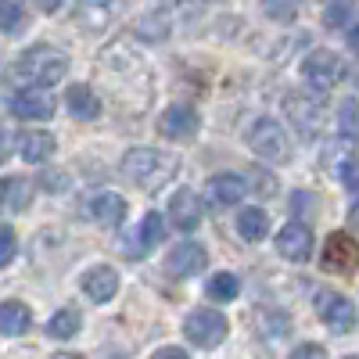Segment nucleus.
I'll return each instance as SVG.
<instances>
[{"instance_id": "nucleus-27", "label": "nucleus", "mask_w": 359, "mask_h": 359, "mask_svg": "<svg viewBox=\"0 0 359 359\" xmlns=\"http://www.w3.org/2000/svg\"><path fill=\"white\" fill-rule=\"evenodd\" d=\"M352 11H355L352 0H327L323 18H327V25H331V29H345L352 22Z\"/></svg>"}, {"instance_id": "nucleus-4", "label": "nucleus", "mask_w": 359, "mask_h": 359, "mask_svg": "<svg viewBox=\"0 0 359 359\" xmlns=\"http://www.w3.org/2000/svg\"><path fill=\"white\" fill-rule=\"evenodd\" d=\"M341 57L334 50H327V47H316L306 54V62H302V79L316 90V94H327V90H334L338 79H341Z\"/></svg>"}, {"instance_id": "nucleus-36", "label": "nucleus", "mask_w": 359, "mask_h": 359, "mask_svg": "<svg viewBox=\"0 0 359 359\" xmlns=\"http://www.w3.org/2000/svg\"><path fill=\"white\" fill-rule=\"evenodd\" d=\"M57 4H62V0H40V8H43V11H57Z\"/></svg>"}, {"instance_id": "nucleus-18", "label": "nucleus", "mask_w": 359, "mask_h": 359, "mask_svg": "<svg viewBox=\"0 0 359 359\" xmlns=\"http://www.w3.org/2000/svg\"><path fill=\"white\" fill-rule=\"evenodd\" d=\"M65 104H69L72 118H83V123H90V118H97V115H101V97H97V94H94V90H90L86 83L69 86Z\"/></svg>"}, {"instance_id": "nucleus-21", "label": "nucleus", "mask_w": 359, "mask_h": 359, "mask_svg": "<svg viewBox=\"0 0 359 359\" xmlns=\"http://www.w3.org/2000/svg\"><path fill=\"white\" fill-rule=\"evenodd\" d=\"M0 194H4V208H8V212H25L29 201H33V184L22 180V176H4Z\"/></svg>"}, {"instance_id": "nucleus-9", "label": "nucleus", "mask_w": 359, "mask_h": 359, "mask_svg": "<svg viewBox=\"0 0 359 359\" xmlns=\"http://www.w3.org/2000/svg\"><path fill=\"white\" fill-rule=\"evenodd\" d=\"M284 115L287 123H294V130L302 137H316L320 133V104L309 94H287L284 97Z\"/></svg>"}, {"instance_id": "nucleus-13", "label": "nucleus", "mask_w": 359, "mask_h": 359, "mask_svg": "<svg viewBox=\"0 0 359 359\" xmlns=\"http://www.w3.org/2000/svg\"><path fill=\"white\" fill-rule=\"evenodd\" d=\"M115 291H118V273L111 266H94V269L83 273V294L90 298V302L104 306V302L115 298Z\"/></svg>"}, {"instance_id": "nucleus-23", "label": "nucleus", "mask_w": 359, "mask_h": 359, "mask_svg": "<svg viewBox=\"0 0 359 359\" xmlns=\"http://www.w3.org/2000/svg\"><path fill=\"white\" fill-rule=\"evenodd\" d=\"M47 334L54 341H69L79 334V313L76 309H62V313H54L50 323H47Z\"/></svg>"}, {"instance_id": "nucleus-35", "label": "nucleus", "mask_w": 359, "mask_h": 359, "mask_svg": "<svg viewBox=\"0 0 359 359\" xmlns=\"http://www.w3.org/2000/svg\"><path fill=\"white\" fill-rule=\"evenodd\" d=\"M348 47L359 54V25H352V29H348Z\"/></svg>"}, {"instance_id": "nucleus-6", "label": "nucleus", "mask_w": 359, "mask_h": 359, "mask_svg": "<svg viewBox=\"0 0 359 359\" xmlns=\"http://www.w3.org/2000/svg\"><path fill=\"white\" fill-rule=\"evenodd\" d=\"M184 334L191 345H201V348H216L223 338H226V316L219 309H194L187 320H184Z\"/></svg>"}, {"instance_id": "nucleus-16", "label": "nucleus", "mask_w": 359, "mask_h": 359, "mask_svg": "<svg viewBox=\"0 0 359 359\" xmlns=\"http://www.w3.org/2000/svg\"><path fill=\"white\" fill-rule=\"evenodd\" d=\"M248 184H245V176H237V172H219L208 180V198H212V205L219 208H230L245 198Z\"/></svg>"}, {"instance_id": "nucleus-22", "label": "nucleus", "mask_w": 359, "mask_h": 359, "mask_svg": "<svg viewBox=\"0 0 359 359\" xmlns=\"http://www.w3.org/2000/svg\"><path fill=\"white\" fill-rule=\"evenodd\" d=\"M237 230H241L245 241H259V237H266L269 230V216H266V208H241L237 212Z\"/></svg>"}, {"instance_id": "nucleus-33", "label": "nucleus", "mask_w": 359, "mask_h": 359, "mask_svg": "<svg viewBox=\"0 0 359 359\" xmlns=\"http://www.w3.org/2000/svg\"><path fill=\"white\" fill-rule=\"evenodd\" d=\"M151 359H191V355H187L184 348H176V345H169V348H158V352H155Z\"/></svg>"}, {"instance_id": "nucleus-7", "label": "nucleus", "mask_w": 359, "mask_h": 359, "mask_svg": "<svg viewBox=\"0 0 359 359\" xmlns=\"http://www.w3.org/2000/svg\"><path fill=\"white\" fill-rule=\"evenodd\" d=\"M320 266L327 269V273H352V269L359 266V241L348 237L345 230L331 233V237H327V245H323Z\"/></svg>"}, {"instance_id": "nucleus-14", "label": "nucleus", "mask_w": 359, "mask_h": 359, "mask_svg": "<svg viewBox=\"0 0 359 359\" xmlns=\"http://www.w3.org/2000/svg\"><path fill=\"white\" fill-rule=\"evenodd\" d=\"M158 130H162V137L187 140V137H194V133H198V111H194V108H187V104H172V108H165V111H162Z\"/></svg>"}, {"instance_id": "nucleus-19", "label": "nucleus", "mask_w": 359, "mask_h": 359, "mask_svg": "<svg viewBox=\"0 0 359 359\" xmlns=\"http://www.w3.org/2000/svg\"><path fill=\"white\" fill-rule=\"evenodd\" d=\"M158 241H162V216H158V212H147V216L140 219V226L133 230L130 255H147V252H155Z\"/></svg>"}, {"instance_id": "nucleus-15", "label": "nucleus", "mask_w": 359, "mask_h": 359, "mask_svg": "<svg viewBox=\"0 0 359 359\" xmlns=\"http://www.w3.org/2000/svg\"><path fill=\"white\" fill-rule=\"evenodd\" d=\"M54 151H57V140H54L47 130H25V133H18V158H22V162L40 165V162H47Z\"/></svg>"}, {"instance_id": "nucleus-3", "label": "nucleus", "mask_w": 359, "mask_h": 359, "mask_svg": "<svg viewBox=\"0 0 359 359\" xmlns=\"http://www.w3.org/2000/svg\"><path fill=\"white\" fill-rule=\"evenodd\" d=\"M248 147H252V155L259 162H269V165H280L291 158V144H287V133L284 126L277 123V118H255V123L248 126L245 133Z\"/></svg>"}, {"instance_id": "nucleus-25", "label": "nucleus", "mask_w": 359, "mask_h": 359, "mask_svg": "<svg viewBox=\"0 0 359 359\" xmlns=\"http://www.w3.org/2000/svg\"><path fill=\"white\" fill-rule=\"evenodd\" d=\"M22 18H25V4L22 0H0V29L8 36H15L22 29Z\"/></svg>"}, {"instance_id": "nucleus-29", "label": "nucleus", "mask_w": 359, "mask_h": 359, "mask_svg": "<svg viewBox=\"0 0 359 359\" xmlns=\"http://www.w3.org/2000/svg\"><path fill=\"white\" fill-rule=\"evenodd\" d=\"M115 4H118V0H79V15H83V18H86V15L108 18V15L115 11Z\"/></svg>"}, {"instance_id": "nucleus-26", "label": "nucleus", "mask_w": 359, "mask_h": 359, "mask_svg": "<svg viewBox=\"0 0 359 359\" xmlns=\"http://www.w3.org/2000/svg\"><path fill=\"white\" fill-rule=\"evenodd\" d=\"M237 291H241V284H237L233 273H216L208 280V298H216V302H233Z\"/></svg>"}, {"instance_id": "nucleus-17", "label": "nucleus", "mask_w": 359, "mask_h": 359, "mask_svg": "<svg viewBox=\"0 0 359 359\" xmlns=\"http://www.w3.org/2000/svg\"><path fill=\"white\" fill-rule=\"evenodd\" d=\"M90 219L101 223V226H118L126 219V198L115 194V191H104L90 201Z\"/></svg>"}, {"instance_id": "nucleus-30", "label": "nucleus", "mask_w": 359, "mask_h": 359, "mask_svg": "<svg viewBox=\"0 0 359 359\" xmlns=\"http://www.w3.org/2000/svg\"><path fill=\"white\" fill-rule=\"evenodd\" d=\"M15 259V230H11V223H4L0 226V266H8Z\"/></svg>"}, {"instance_id": "nucleus-8", "label": "nucleus", "mask_w": 359, "mask_h": 359, "mask_svg": "<svg viewBox=\"0 0 359 359\" xmlns=\"http://www.w3.org/2000/svg\"><path fill=\"white\" fill-rule=\"evenodd\" d=\"M201 216H205L201 198H198L191 187H180V191L172 194V201H169V223H172L176 230L191 233V230L201 226Z\"/></svg>"}, {"instance_id": "nucleus-32", "label": "nucleus", "mask_w": 359, "mask_h": 359, "mask_svg": "<svg viewBox=\"0 0 359 359\" xmlns=\"http://www.w3.org/2000/svg\"><path fill=\"white\" fill-rule=\"evenodd\" d=\"M345 187H348V194H352V208H355V216H359V172L345 176Z\"/></svg>"}, {"instance_id": "nucleus-20", "label": "nucleus", "mask_w": 359, "mask_h": 359, "mask_svg": "<svg viewBox=\"0 0 359 359\" xmlns=\"http://www.w3.org/2000/svg\"><path fill=\"white\" fill-rule=\"evenodd\" d=\"M29 323H33L29 306H22V302H4V306H0V334L18 338V334L29 331Z\"/></svg>"}, {"instance_id": "nucleus-28", "label": "nucleus", "mask_w": 359, "mask_h": 359, "mask_svg": "<svg viewBox=\"0 0 359 359\" xmlns=\"http://www.w3.org/2000/svg\"><path fill=\"white\" fill-rule=\"evenodd\" d=\"M262 11L273 22H291L298 11V0H262Z\"/></svg>"}, {"instance_id": "nucleus-1", "label": "nucleus", "mask_w": 359, "mask_h": 359, "mask_svg": "<svg viewBox=\"0 0 359 359\" xmlns=\"http://www.w3.org/2000/svg\"><path fill=\"white\" fill-rule=\"evenodd\" d=\"M69 72V54L65 50H57V47H47V43H36V47H29L22 50L8 76L22 86V90H43V86H54L57 79H65Z\"/></svg>"}, {"instance_id": "nucleus-5", "label": "nucleus", "mask_w": 359, "mask_h": 359, "mask_svg": "<svg viewBox=\"0 0 359 359\" xmlns=\"http://www.w3.org/2000/svg\"><path fill=\"white\" fill-rule=\"evenodd\" d=\"M313 309L327 323V331H334V334H348L355 327V306L338 291H316L313 294Z\"/></svg>"}, {"instance_id": "nucleus-10", "label": "nucleus", "mask_w": 359, "mask_h": 359, "mask_svg": "<svg viewBox=\"0 0 359 359\" xmlns=\"http://www.w3.org/2000/svg\"><path fill=\"white\" fill-rule=\"evenodd\" d=\"M8 108L25 123H43V118L54 115V97L43 94V90H18V94L8 97Z\"/></svg>"}, {"instance_id": "nucleus-38", "label": "nucleus", "mask_w": 359, "mask_h": 359, "mask_svg": "<svg viewBox=\"0 0 359 359\" xmlns=\"http://www.w3.org/2000/svg\"><path fill=\"white\" fill-rule=\"evenodd\" d=\"M348 359H355V355H348Z\"/></svg>"}, {"instance_id": "nucleus-31", "label": "nucleus", "mask_w": 359, "mask_h": 359, "mask_svg": "<svg viewBox=\"0 0 359 359\" xmlns=\"http://www.w3.org/2000/svg\"><path fill=\"white\" fill-rule=\"evenodd\" d=\"M291 359H323V348L320 345H298L291 352Z\"/></svg>"}, {"instance_id": "nucleus-2", "label": "nucleus", "mask_w": 359, "mask_h": 359, "mask_svg": "<svg viewBox=\"0 0 359 359\" xmlns=\"http://www.w3.org/2000/svg\"><path fill=\"white\" fill-rule=\"evenodd\" d=\"M123 172L140 191L155 194L176 176V155L158 151V147H130V151L123 155Z\"/></svg>"}, {"instance_id": "nucleus-37", "label": "nucleus", "mask_w": 359, "mask_h": 359, "mask_svg": "<svg viewBox=\"0 0 359 359\" xmlns=\"http://www.w3.org/2000/svg\"><path fill=\"white\" fill-rule=\"evenodd\" d=\"M62 359H72V355H62Z\"/></svg>"}, {"instance_id": "nucleus-24", "label": "nucleus", "mask_w": 359, "mask_h": 359, "mask_svg": "<svg viewBox=\"0 0 359 359\" xmlns=\"http://www.w3.org/2000/svg\"><path fill=\"white\" fill-rule=\"evenodd\" d=\"M338 133L348 140H359V97H345L338 108Z\"/></svg>"}, {"instance_id": "nucleus-34", "label": "nucleus", "mask_w": 359, "mask_h": 359, "mask_svg": "<svg viewBox=\"0 0 359 359\" xmlns=\"http://www.w3.org/2000/svg\"><path fill=\"white\" fill-rule=\"evenodd\" d=\"M43 187H47V191H65V176H62V172H47V176H43Z\"/></svg>"}, {"instance_id": "nucleus-12", "label": "nucleus", "mask_w": 359, "mask_h": 359, "mask_svg": "<svg viewBox=\"0 0 359 359\" xmlns=\"http://www.w3.org/2000/svg\"><path fill=\"white\" fill-rule=\"evenodd\" d=\"M205 262H208V255H205V248L198 241H180L169 252V259H165L172 277H194V273H201V269H205Z\"/></svg>"}, {"instance_id": "nucleus-11", "label": "nucleus", "mask_w": 359, "mask_h": 359, "mask_svg": "<svg viewBox=\"0 0 359 359\" xmlns=\"http://www.w3.org/2000/svg\"><path fill=\"white\" fill-rule=\"evenodd\" d=\"M277 252L287 262H306L313 252V230L306 223H284L277 233Z\"/></svg>"}]
</instances>
